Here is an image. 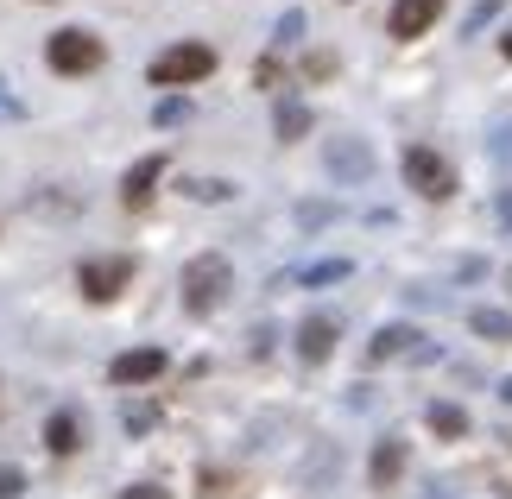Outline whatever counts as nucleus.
I'll use <instances>...</instances> for the list:
<instances>
[{"label": "nucleus", "instance_id": "423d86ee", "mask_svg": "<svg viewBox=\"0 0 512 499\" xmlns=\"http://www.w3.org/2000/svg\"><path fill=\"white\" fill-rule=\"evenodd\" d=\"M405 184L418 190V196H430V203H443V196L456 190V171H449L430 146H411V152H405Z\"/></svg>", "mask_w": 512, "mask_h": 499}, {"label": "nucleus", "instance_id": "b1692460", "mask_svg": "<svg viewBox=\"0 0 512 499\" xmlns=\"http://www.w3.org/2000/svg\"><path fill=\"white\" fill-rule=\"evenodd\" d=\"M494 215H500V222H506V228H512V184H506V190H500V203H494Z\"/></svg>", "mask_w": 512, "mask_h": 499}, {"label": "nucleus", "instance_id": "0eeeda50", "mask_svg": "<svg viewBox=\"0 0 512 499\" xmlns=\"http://www.w3.org/2000/svg\"><path fill=\"white\" fill-rule=\"evenodd\" d=\"M159 373H165V348H127V354H114V367H108L114 386H146V379H159Z\"/></svg>", "mask_w": 512, "mask_h": 499}, {"label": "nucleus", "instance_id": "bb28decb", "mask_svg": "<svg viewBox=\"0 0 512 499\" xmlns=\"http://www.w3.org/2000/svg\"><path fill=\"white\" fill-rule=\"evenodd\" d=\"M424 499H449V487H430V493H424Z\"/></svg>", "mask_w": 512, "mask_h": 499}, {"label": "nucleus", "instance_id": "a211bd4d", "mask_svg": "<svg viewBox=\"0 0 512 499\" xmlns=\"http://www.w3.org/2000/svg\"><path fill=\"white\" fill-rule=\"evenodd\" d=\"M298 278L304 285H336V278H348V259H317V266H304Z\"/></svg>", "mask_w": 512, "mask_h": 499}, {"label": "nucleus", "instance_id": "7ed1b4c3", "mask_svg": "<svg viewBox=\"0 0 512 499\" xmlns=\"http://www.w3.org/2000/svg\"><path fill=\"white\" fill-rule=\"evenodd\" d=\"M45 64L57 76H89V70H102V38L83 32V26H64V32L45 38Z\"/></svg>", "mask_w": 512, "mask_h": 499}, {"label": "nucleus", "instance_id": "f3484780", "mask_svg": "<svg viewBox=\"0 0 512 499\" xmlns=\"http://www.w3.org/2000/svg\"><path fill=\"white\" fill-rule=\"evenodd\" d=\"M487 152H494L500 165H512V114H500V121L487 127Z\"/></svg>", "mask_w": 512, "mask_h": 499}, {"label": "nucleus", "instance_id": "f03ea898", "mask_svg": "<svg viewBox=\"0 0 512 499\" xmlns=\"http://www.w3.org/2000/svg\"><path fill=\"white\" fill-rule=\"evenodd\" d=\"M215 70V51L209 45H196V38H184V45H171L152 57V89H190V83H203V76Z\"/></svg>", "mask_w": 512, "mask_h": 499}, {"label": "nucleus", "instance_id": "6e6552de", "mask_svg": "<svg viewBox=\"0 0 512 499\" xmlns=\"http://www.w3.org/2000/svg\"><path fill=\"white\" fill-rule=\"evenodd\" d=\"M443 19V0H392V38H424Z\"/></svg>", "mask_w": 512, "mask_h": 499}, {"label": "nucleus", "instance_id": "1a4fd4ad", "mask_svg": "<svg viewBox=\"0 0 512 499\" xmlns=\"http://www.w3.org/2000/svg\"><path fill=\"white\" fill-rule=\"evenodd\" d=\"M336 335H342L336 316H304V323H298V354L310 367H323L329 354H336Z\"/></svg>", "mask_w": 512, "mask_h": 499}, {"label": "nucleus", "instance_id": "5701e85b", "mask_svg": "<svg viewBox=\"0 0 512 499\" xmlns=\"http://www.w3.org/2000/svg\"><path fill=\"white\" fill-rule=\"evenodd\" d=\"M298 32H304V13H285V19H279V45H291Z\"/></svg>", "mask_w": 512, "mask_h": 499}, {"label": "nucleus", "instance_id": "4468645a", "mask_svg": "<svg viewBox=\"0 0 512 499\" xmlns=\"http://www.w3.org/2000/svg\"><path fill=\"white\" fill-rule=\"evenodd\" d=\"M468 329L487 335V342H512V316L506 310H468Z\"/></svg>", "mask_w": 512, "mask_h": 499}, {"label": "nucleus", "instance_id": "f8f14e48", "mask_svg": "<svg viewBox=\"0 0 512 499\" xmlns=\"http://www.w3.org/2000/svg\"><path fill=\"white\" fill-rule=\"evenodd\" d=\"M367 474H373V487H392V481H399V474H405V443H399V436H386V443L373 449Z\"/></svg>", "mask_w": 512, "mask_h": 499}, {"label": "nucleus", "instance_id": "20e7f679", "mask_svg": "<svg viewBox=\"0 0 512 499\" xmlns=\"http://www.w3.org/2000/svg\"><path fill=\"white\" fill-rule=\"evenodd\" d=\"M76 285H83V297H95V304H108V297H121V291L133 285V259H127V253L83 259V266H76Z\"/></svg>", "mask_w": 512, "mask_h": 499}, {"label": "nucleus", "instance_id": "393cba45", "mask_svg": "<svg viewBox=\"0 0 512 499\" xmlns=\"http://www.w3.org/2000/svg\"><path fill=\"white\" fill-rule=\"evenodd\" d=\"M121 499H165V487H127Z\"/></svg>", "mask_w": 512, "mask_h": 499}, {"label": "nucleus", "instance_id": "6ab92c4d", "mask_svg": "<svg viewBox=\"0 0 512 499\" xmlns=\"http://www.w3.org/2000/svg\"><path fill=\"white\" fill-rule=\"evenodd\" d=\"M190 196H203V203H222V196H228V184H222V177H196V184H190Z\"/></svg>", "mask_w": 512, "mask_h": 499}, {"label": "nucleus", "instance_id": "a878e982", "mask_svg": "<svg viewBox=\"0 0 512 499\" xmlns=\"http://www.w3.org/2000/svg\"><path fill=\"white\" fill-rule=\"evenodd\" d=\"M500 405H512V379H500Z\"/></svg>", "mask_w": 512, "mask_h": 499}, {"label": "nucleus", "instance_id": "aec40b11", "mask_svg": "<svg viewBox=\"0 0 512 499\" xmlns=\"http://www.w3.org/2000/svg\"><path fill=\"white\" fill-rule=\"evenodd\" d=\"M494 13H500V0H481V7L462 19V38H468V32H481V26H487V19H494Z\"/></svg>", "mask_w": 512, "mask_h": 499}, {"label": "nucleus", "instance_id": "c85d7f7f", "mask_svg": "<svg viewBox=\"0 0 512 499\" xmlns=\"http://www.w3.org/2000/svg\"><path fill=\"white\" fill-rule=\"evenodd\" d=\"M500 51H506V57H512V32H506V38H500Z\"/></svg>", "mask_w": 512, "mask_h": 499}, {"label": "nucleus", "instance_id": "dca6fc26", "mask_svg": "<svg viewBox=\"0 0 512 499\" xmlns=\"http://www.w3.org/2000/svg\"><path fill=\"white\" fill-rule=\"evenodd\" d=\"M430 430H437V436H462L468 430V411L462 405H430Z\"/></svg>", "mask_w": 512, "mask_h": 499}, {"label": "nucleus", "instance_id": "ddd939ff", "mask_svg": "<svg viewBox=\"0 0 512 499\" xmlns=\"http://www.w3.org/2000/svg\"><path fill=\"white\" fill-rule=\"evenodd\" d=\"M272 133H279V139H304V133H310V108H304V102H279V114H272Z\"/></svg>", "mask_w": 512, "mask_h": 499}, {"label": "nucleus", "instance_id": "412c9836", "mask_svg": "<svg viewBox=\"0 0 512 499\" xmlns=\"http://www.w3.org/2000/svg\"><path fill=\"white\" fill-rule=\"evenodd\" d=\"M19 493H26V474H19V468H7V462H0V499H19Z\"/></svg>", "mask_w": 512, "mask_h": 499}, {"label": "nucleus", "instance_id": "2eb2a0df", "mask_svg": "<svg viewBox=\"0 0 512 499\" xmlns=\"http://www.w3.org/2000/svg\"><path fill=\"white\" fill-rule=\"evenodd\" d=\"M76 436H83V430H76V417H70V411H57L51 424H45V443H51V455H76Z\"/></svg>", "mask_w": 512, "mask_h": 499}, {"label": "nucleus", "instance_id": "4be33fe9", "mask_svg": "<svg viewBox=\"0 0 512 499\" xmlns=\"http://www.w3.org/2000/svg\"><path fill=\"white\" fill-rule=\"evenodd\" d=\"M121 424H127V430H152V405H127Z\"/></svg>", "mask_w": 512, "mask_h": 499}, {"label": "nucleus", "instance_id": "f257e3e1", "mask_svg": "<svg viewBox=\"0 0 512 499\" xmlns=\"http://www.w3.org/2000/svg\"><path fill=\"white\" fill-rule=\"evenodd\" d=\"M177 291H184V310H190V316L222 310V304H228V291H234V266H228V253H196L190 266L177 272Z\"/></svg>", "mask_w": 512, "mask_h": 499}, {"label": "nucleus", "instance_id": "39448f33", "mask_svg": "<svg viewBox=\"0 0 512 499\" xmlns=\"http://www.w3.org/2000/svg\"><path fill=\"white\" fill-rule=\"evenodd\" d=\"M323 171L336 177V184H367V177H373V146L354 139V133L329 139V146H323Z\"/></svg>", "mask_w": 512, "mask_h": 499}, {"label": "nucleus", "instance_id": "9d476101", "mask_svg": "<svg viewBox=\"0 0 512 499\" xmlns=\"http://www.w3.org/2000/svg\"><path fill=\"white\" fill-rule=\"evenodd\" d=\"M424 342V335L418 329H411V323H386L380 335H373V361H399V354H418V361H430V354H437V348H418Z\"/></svg>", "mask_w": 512, "mask_h": 499}, {"label": "nucleus", "instance_id": "cd10ccee", "mask_svg": "<svg viewBox=\"0 0 512 499\" xmlns=\"http://www.w3.org/2000/svg\"><path fill=\"white\" fill-rule=\"evenodd\" d=\"M0 89H7V83H0ZM0 114H13V102H7V95H0Z\"/></svg>", "mask_w": 512, "mask_h": 499}, {"label": "nucleus", "instance_id": "9b49d317", "mask_svg": "<svg viewBox=\"0 0 512 499\" xmlns=\"http://www.w3.org/2000/svg\"><path fill=\"white\" fill-rule=\"evenodd\" d=\"M159 177H165V152H146L140 165H133V171L121 177V196H127V209H140L146 196H152V184H159Z\"/></svg>", "mask_w": 512, "mask_h": 499}]
</instances>
